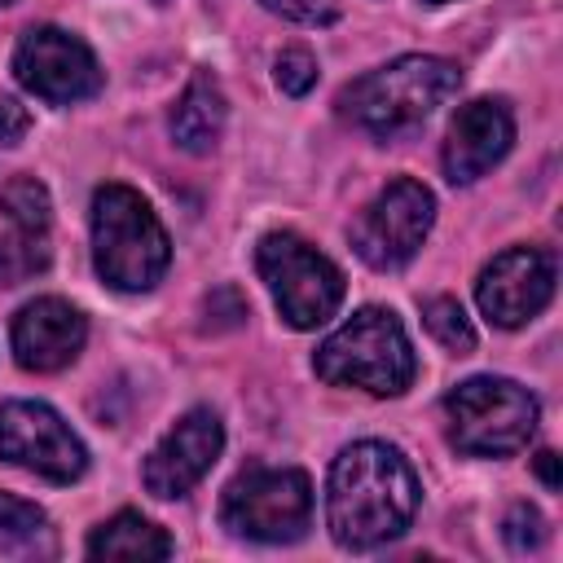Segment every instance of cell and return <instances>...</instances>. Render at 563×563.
Masks as SVG:
<instances>
[{
    "mask_svg": "<svg viewBox=\"0 0 563 563\" xmlns=\"http://www.w3.org/2000/svg\"><path fill=\"white\" fill-rule=\"evenodd\" d=\"M418 515V475L400 449L383 440L347 444L330 466L325 523L339 545L374 550L400 537Z\"/></svg>",
    "mask_w": 563,
    "mask_h": 563,
    "instance_id": "1",
    "label": "cell"
},
{
    "mask_svg": "<svg viewBox=\"0 0 563 563\" xmlns=\"http://www.w3.org/2000/svg\"><path fill=\"white\" fill-rule=\"evenodd\" d=\"M462 84V70L449 57L405 53L378 70H365L339 92V110L369 136H400L435 114Z\"/></svg>",
    "mask_w": 563,
    "mask_h": 563,
    "instance_id": "2",
    "label": "cell"
},
{
    "mask_svg": "<svg viewBox=\"0 0 563 563\" xmlns=\"http://www.w3.org/2000/svg\"><path fill=\"white\" fill-rule=\"evenodd\" d=\"M172 264L167 229L154 207L128 185H101L92 194V268L110 290L141 295Z\"/></svg>",
    "mask_w": 563,
    "mask_h": 563,
    "instance_id": "3",
    "label": "cell"
},
{
    "mask_svg": "<svg viewBox=\"0 0 563 563\" xmlns=\"http://www.w3.org/2000/svg\"><path fill=\"white\" fill-rule=\"evenodd\" d=\"M312 365H317V378H325L330 387H361L374 396H400L418 374V356L391 308L352 312L317 347Z\"/></svg>",
    "mask_w": 563,
    "mask_h": 563,
    "instance_id": "4",
    "label": "cell"
},
{
    "mask_svg": "<svg viewBox=\"0 0 563 563\" xmlns=\"http://www.w3.org/2000/svg\"><path fill=\"white\" fill-rule=\"evenodd\" d=\"M444 413H449V440L466 457H510L532 440L541 422L537 396L515 378H493V374L457 383L444 396Z\"/></svg>",
    "mask_w": 563,
    "mask_h": 563,
    "instance_id": "5",
    "label": "cell"
},
{
    "mask_svg": "<svg viewBox=\"0 0 563 563\" xmlns=\"http://www.w3.org/2000/svg\"><path fill=\"white\" fill-rule=\"evenodd\" d=\"M220 523L264 545L299 541L312 523V484L299 466H246L224 488Z\"/></svg>",
    "mask_w": 563,
    "mask_h": 563,
    "instance_id": "6",
    "label": "cell"
},
{
    "mask_svg": "<svg viewBox=\"0 0 563 563\" xmlns=\"http://www.w3.org/2000/svg\"><path fill=\"white\" fill-rule=\"evenodd\" d=\"M255 268L277 312L295 330H317L343 303V273L295 233H264L255 246Z\"/></svg>",
    "mask_w": 563,
    "mask_h": 563,
    "instance_id": "7",
    "label": "cell"
},
{
    "mask_svg": "<svg viewBox=\"0 0 563 563\" xmlns=\"http://www.w3.org/2000/svg\"><path fill=\"white\" fill-rule=\"evenodd\" d=\"M435 220V198L422 180H391L356 220H352V246L369 268H400L418 255Z\"/></svg>",
    "mask_w": 563,
    "mask_h": 563,
    "instance_id": "8",
    "label": "cell"
},
{
    "mask_svg": "<svg viewBox=\"0 0 563 563\" xmlns=\"http://www.w3.org/2000/svg\"><path fill=\"white\" fill-rule=\"evenodd\" d=\"M0 457L22 466V471H35L48 484H70L88 471L84 440L44 400L0 405Z\"/></svg>",
    "mask_w": 563,
    "mask_h": 563,
    "instance_id": "9",
    "label": "cell"
},
{
    "mask_svg": "<svg viewBox=\"0 0 563 563\" xmlns=\"http://www.w3.org/2000/svg\"><path fill=\"white\" fill-rule=\"evenodd\" d=\"M13 75L48 106H70L101 88V66L92 48L62 26H31L13 48Z\"/></svg>",
    "mask_w": 563,
    "mask_h": 563,
    "instance_id": "10",
    "label": "cell"
},
{
    "mask_svg": "<svg viewBox=\"0 0 563 563\" xmlns=\"http://www.w3.org/2000/svg\"><path fill=\"white\" fill-rule=\"evenodd\" d=\"M550 295H554V255L541 246H510L493 255V264H484L475 282L479 312L488 317V325L501 330L528 325L550 303Z\"/></svg>",
    "mask_w": 563,
    "mask_h": 563,
    "instance_id": "11",
    "label": "cell"
},
{
    "mask_svg": "<svg viewBox=\"0 0 563 563\" xmlns=\"http://www.w3.org/2000/svg\"><path fill=\"white\" fill-rule=\"evenodd\" d=\"M220 449H224V422L216 418V409H202V405H198V409L180 413L176 427L150 449L141 479H145V488H150L154 497H163V501L185 497V493L216 466Z\"/></svg>",
    "mask_w": 563,
    "mask_h": 563,
    "instance_id": "12",
    "label": "cell"
},
{
    "mask_svg": "<svg viewBox=\"0 0 563 563\" xmlns=\"http://www.w3.org/2000/svg\"><path fill=\"white\" fill-rule=\"evenodd\" d=\"M84 339H88V317L57 295L22 303L13 317V356L31 374L66 369L84 352Z\"/></svg>",
    "mask_w": 563,
    "mask_h": 563,
    "instance_id": "13",
    "label": "cell"
},
{
    "mask_svg": "<svg viewBox=\"0 0 563 563\" xmlns=\"http://www.w3.org/2000/svg\"><path fill=\"white\" fill-rule=\"evenodd\" d=\"M515 141V119H510V106L497 101V97H479V101H466L453 123H449V141H444V176L453 185H471L479 180L493 163L506 158Z\"/></svg>",
    "mask_w": 563,
    "mask_h": 563,
    "instance_id": "14",
    "label": "cell"
},
{
    "mask_svg": "<svg viewBox=\"0 0 563 563\" xmlns=\"http://www.w3.org/2000/svg\"><path fill=\"white\" fill-rule=\"evenodd\" d=\"M224 119H229V106H224L220 84H216L207 70H198V75L185 84L180 101L172 106L167 128H172V141H176L185 154H211L216 141H220V132H224Z\"/></svg>",
    "mask_w": 563,
    "mask_h": 563,
    "instance_id": "15",
    "label": "cell"
},
{
    "mask_svg": "<svg viewBox=\"0 0 563 563\" xmlns=\"http://www.w3.org/2000/svg\"><path fill=\"white\" fill-rule=\"evenodd\" d=\"M88 554L92 559H167L172 554V537L141 519L136 510H119L114 519H106L92 537H88Z\"/></svg>",
    "mask_w": 563,
    "mask_h": 563,
    "instance_id": "16",
    "label": "cell"
},
{
    "mask_svg": "<svg viewBox=\"0 0 563 563\" xmlns=\"http://www.w3.org/2000/svg\"><path fill=\"white\" fill-rule=\"evenodd\" d=\"M48 268V238L44 233H31V229H13L0 238V282L4 286H18L35 273Z\"/></svg>",
    "mask_w": 563,
    "mask_h": 563,
    "instance_id": "17",
    "label": "cell"
},
{
    "mask_svg": "<svg viewBox=\"0 0 563 563\" xmlns=\"http://www.w3.org/2000/svg\"><path fill=\"white\" fill-rule=\"evenodd\" d=\"M0 211L13 220V229L44 233L53 202H48V189H44L35 176H13V180L0 189Z\"/></svg>",
    "mask_w": 563,
    "mask_h": 563,
    "instance_id": "18",
    "label": "cell"
},
{
    "mask_svg": "<svg viewBox=\"0 0 563 563\" xmlns=\"http://www.w3.org/2000/svg\"><path fill=\"white\" fill-rule=\"evenodd\" d=\"M422 321H427L431 339L440 347H449L453 356H471L475 352V330H471V321H466V312H462L457 299H449V295L427 299L422 303Z\"/></svg>",
    "mask_w": 563,
    "mask_h": 563,
    "instance_id": "19",
    "label": "cell"
},
{
    "mask_svg": "<svg viewBox=\"0 0 563 563\" xmlns=\"http://www.w3.org/2000/svg\"><path fill=\"white\" fill-rule=\"evenodd\" d=\"M44 528H48V519L40 506H31L13 493H0V545H31Z\"/></svg>",
    "mask_w": 563,
    "mask_h": 563,
    "instance_id": "20",
    "label": "cell"
},
{
    "mask_svg": "<svg viewBox=\"0 0 563 563\" xmlns=\"http://www.w3.org/2000/svg\"><path fill=\"white\" fill-rule=\"evenodd\" d=\"M273 79H277V88L286 97H303L317 84V57L308 48H299V44L295 48H282L277 62H273Z\"/></svg>",
    "mask_w": 563,
    "mask_h": 563,
    "instance_id": "21",
    "label": "cell"
},
{
    "mask_svg": "<svg viewBox=\"0 0 563 563\" xmlns=\"http://www.w3.org/2000/svg\"><path fill=\"white\" fill-rule=\"evenodd\" d=\"M506 545L515 550V554H528V550H537L541 541H545V519L528 506V501H519V506H510V515H506Z\"/></svg>",
    "mask_w": 563,
    "mask_h": 563,
    "instance_id": "22",
    "label": "cell"
},
{
    "mask_svg": "<svg viewBox=\"0 0 563 563\" xmlns=\"http://www.w3.org/2000/svg\"><path fill=\"white\" fill-rule=\"evenodd\" d=\"M260 4L299 26H330L339 18V0H260Z\"/></svg>",
    "mask_w": 563,
    "mask_h": 563,
    "instance_id": "23",
    "label": "cell"
},
{
    "mask_svg": "<svg viewBox=\"0 0 563 563\" xmlns=\"http://www.w3.org/2000/svg\"><path fill=\"white\" fill-rule=\"evenodd\" d=\"M31 132V110L18 97H0V145H18Z\"/></svg>",
    "mask_w": 563,
    "mask_h": 563,
    "instance_id": "24",
    "label": "cell"
},
{
    "mask_svg": "<svg viewBox=\"0 0 563 563\" xmlns=\"http://www.w3.org/2000/svg\"><path fill=\"white\" fill-rule=\"evenodd\" d=\"M532 466H537V475H541V484H545V488H559V453L541 449V453L532 457Z\"/></svg>",
    "mask_w": 563,
    "mask_h": 563,
    "instance_id": "25",
    "label": "cell"
},
{
    "mask_svg": "<svg viewBox=\"0 0 563 563\" xmlns=\"http://www.w3.org/2000/svg\"><path fill=\"white\" fill-rule=\"evenodd\" d=\"M4 4H13V0H0V9H4Z\"/></svg>",
    "mask_w": 563,
    "mask_h": 563,
    "instance_id": "26",
    "label": "cell"
},
{
    "mask_svg": "<svg viewBox=\"0 0 563 563\" xmlns=\"http://www.w3.org/2000/svg\"><path fill=\"white\" fill-rule=\"evenodd\" d=\"M427 4H444V0H427Z\"/></svg>",
    "mask_w": 563,
    "mask_h": 563,
    "instance_id": "27",
    "label": "cell"
},
{
    "mask_svg": "<svg viewBox=\"0 0 563 563\" xmlns=\"http://www.w3.org/2000/svg\"><path fill=\"white\" fill-rule=\"evenodd\" d=\"M154 4H167V0H154Z\"/></svg>",
    "mask_w": 563,
    "mask_h": 563,
    "instance_id": "28",
    "label": "cell"
}]
</instances>
